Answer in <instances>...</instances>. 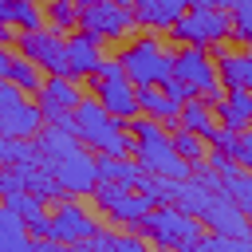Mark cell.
Listing matches in <instances>:
<instances>
[{
  "label": "cell",
  "instance_id": "obj_38",
  "mask_svg": "<svg viewBox=\"0 0 252 252\" xmlns=\"http://www.w3.org/2000/svg\"><path fill=\"white\" fill-rule=\"evenodd\" d=\"M232 4H236V0H197L193 8H228V12H232Z\"/></svg>",
  "mask_w": 252,
  "mask_h": 252
},
{
  "label": "cell",
  "instance_id": "obj_25",
  "mask_svg": "<svg viewBox=\"0 0 252 252\" xmlns=\"http://www.w3.org/2000/svg\"><path fill=\"white\" fill-rule=\"evenodd\" d=\"M8 83H16L20 91L39 94L47 79H43V67H39V63H32L28 55H16V59H12V71H8Z\"/></svg>",
  "mask_w": 252,
  "mask_h": 252
},
{
  "label": "cell",
  "instance_id": "obj_30",
  "mask_svg": "<svg viewBox=\"0 0 252 252\" xmlns=\"http://www.w3.org/2000/svg\"><path fill=\"white\" fill-rule=\"evenodd\" d=\"M244 240H232V236H220V232H201V240L193 244V252H240Z\"/></svg>",
  "mask_w": 252,
  "mask_h": 252
},
{
  "label": "cell",
  "instance_id": "obj_2",
  "mask_svg": "<svg viewBox=\"0 0 252 252\" xmlns=\"http://www.w3.org/2000/svg\"><path fill=\"white\" fill-rule=\"evenodd\" d=\"M75 122H79V142L87 150H98V154H138V138L98 102V98H83L75 106Z\"/></svg>",
  "mask_w": 252,
  "mask_h": 252
},
{
  "label": "cell",
  "instance_id": "obj_34",
  "mask_svg": "<svg viewBox=\"0 0 252 252\" xmlns=\"http://www.w3.org/2000/svg\"><path fill=\"white\" fill-rule=\"evenodd\" d=\"M98 79H102V83H110V79H126L122 59H102V63H98Z\"/></svg>",
  "mask_w": 252,
  "mask_h": 252
},
{
  "label": "cell",
  "instance_id": "obj_15",
  "mask_svg": "<svg viewBox=\"0 0 252 252\" xmlns=\"http://www.w3.org/2000/svg\"><path fill=\"white\" fill-rule=\"evenodd\" d=\"M217 114H220L224 130H232V134L248 130L252 126V91L248 87H228V94L217 98Z\"/></svg>",
  "mask_w": 252,
  "mask_h": 252
},
{
  "label": "cell",
  "instance_id": "obj_13",
  "mask_svg": "<svg viewBox=\"0 0 252 252\" xmlns=\"http://www.w3.org/2000/svg\"><path fill=\"white\" fill-rule=\"evenodd\" d=\"M98 102H102L118 122H134V118L142 114V106H138V87H134L130 79H110V83L98 79Z\"/></svg>",
  "mask_w": 252,
  "mask_h": 252
},
{
  "label": "cell",
  "instance_id": "obj_29",
  "mask_svg": "<svg viewBox=\"0 0 252 252\" xmlns=\"http://www.w3.org/2000/svg\"><path fill=\"white\" fill-rule=\"evenodd\" d=\"M47 20H51L55 28H75V24H79L75 0H51V4H47Z\"/></svg>",
  "mask_w": 252,
  "mask_h": 252
},
{
  "label": "cell",
  "instance_id": "obj_36",
  "mask_svg": "<svg viewBox=\"0 0 252 252\" xmlns=\"http://www.w3.org/2000/svg\"><path fill=\"white\" fill-rule=\"evenodd\" d=\"M32 252H75V248H71V244H59V240H51V236H47V240H35V244H32Z\"/></svg>",
  "mask_w": 252,
  "mask_h": 252
},
{
  "label": "cell",
  "instance_id": "obj_28",
  "mask_svg": "<svg viewBox=\"0 0 252 252\" xmlns=\"http://www.w3.org/2000/svg\"><path fill=\"white\" fill-rule=\"evenodd\" d=\"M232 35L252 47V0H236L232 4Z\"/></svg>",
  "mask_w": 252,
  "mask_h": 252
},
{
  "label": "cell",
  "instance_id": "obj_31",
  "mask_svg": "<svg viewBox=\"0 0 252 252\" xmlns=\"http://www.w3.org/2000/svg\"><path fill=\"white\" fill-rule=\"evenodd\" d=\"M193 177H197L209 193H228V189H224V177H220L213 165H197V169H193Z\"/></svg>",
  "mask_w": 252,
  "mask_h": 252
},
{
  "label": "cell",
  "instance_id": "obj_5",
  "mask_svg": "<svg viewBox=\"0 0 252 252\" xmlns=\"http://www.w3.org/2000/svg\"><path fill=\"white\" fill-rule=\"evenodd\" d=\"M169 35L181 39V43H193V47L220 43V39L232 35V12H228V8H193V12H185V16L173 24Z\"/></svg>",
  "mask_w": 252,
  "mask_h": 252
},
{
  "label": "cell",
  "instance_id": "obj_24",
  "mask_svg": "<svg viewBox=\"0 0 252 252\" xmlns=\"http://www.w3.org/2000/svg\"><path fill=\"white\" fill-rule=\"evenodd\" d=\"M177 185L181 181H173V177H158V173H142V181L134 185L150 205H173L177 201Z\"/></svg>",
  "mask_w": 252,
  "mask_h": 252
},
{
  "label": "cell",
  "instance_id": "obj_16",
  "mask_svg": "<svg viewBox=\"0 0 252 252\" xmlns=\"http://www.w3.org/2000/svg\"><path fill=\"white\" fill-rule=\"evenodd\" d=\"M130 4H134L138 24L146 28H173L189 8V0H130Z\"/></svg>",
  "mask_w": 252,
  "mask_h": 252
},
{
  "label": "cell",
  "instance_id": "obj_20",
  "mask_svg": "<svg viewBox=\"0 0 252 252\" xmlns=\"http://www.w3.org/2000/svg\"><path fill=\"white\" fill-rule=\"evenodd\" d=\"M177 118H181V126H185V130L201 134L205 142L217 134V114H213V106H209L205 98H197V94H193V98L181 106V114H177Z\"/></svg>",
  "mask_w": 252,
  "mask_h": 252
},
{
  "label": "cell",
  "instance_id": "obj_22",
  "mask_svg": "<svg viewBox=\"0 0 252 252\" xmlns=\"http://www.w3.org/2000/svg\"><path fill=\"white\" fill-rule=\"evenodd\" d=\"M39 98H47V102H55V106H63V110H75V106L83 102V98H79V87H75L71 75H47Z\"/></svg>",
  "mask_w": 252,
  "mask_h": 252
},
{
  "label": "cell",
  "instance_id": "obj_1",
  "mask_svg": "<svg viewBox=\"0 0 252 252\" xmlns=\"http://www.w3.org/2000/svg\"><path fill=\"white\" fill-rule=\"evenodd\" d=\"M130 134L138 138V154H134V158L142 161V169H146V173L173 177V181H185V177H193V161L177 154L173 138H169V134L158 126V118H150V114L134 118V122H130Z\"/></svg>",
  "mask_w": 252,
  "mask_h": 252
},
{
  "label": "cell",
  "instance_id": "obj_42",
  "mask_svg": "<svg viewBox=\"0 0 252 252\" xmlns=\"http://www.w3.org/2000/svg\"><path fill=\"white\" fill-rule=\"evenodd\" d=\"M83 4H87V0H83Z\"/></svg>",
  "mask_w": 252,
  "mask_h": 252
},
{
  "label": "cell",
  "instance_id": "obj_14",
  "mask_svg": "<svg viewBox=\"0 0 252 252\" xmlns=\"http://www.w3.org/2000/svg\"><path fill=\"white\" fill-rule=\"evenodd\" d=\"M39 126H43V114L28 98L0 102V134L4 138H32V134H39Z\"/></svg>",
  "mask_w": 252,
  "mask_h": 252
},
{
  "label": "cell",
  "instance_id": "obj_3",
  "mask_svg": "<svg viewBox=\"0 0 252 252\" xmlns=\"http://www.w3.org/2000/svg\"><path fill=\"white\" fill-rule=\"evenodd\" d=\"M134 228L146 232L154 244L173 248V252L185 248V244H197V240H201V217H189V213H181L177 205H154Z\"/></svg>",
  "mask_w": 252,
  "mask_h": 252
},
{
  "label": "cell",
  "instance_id": "obj_9",
  "mask_svg": "<svg viewBox=\"0 0 252 252\" xmlns=\"http://www.w3.org/2000/svg\"><path fill=\"white\" fill-rule=\"evenodd\" d=\"M94 205L106 209L114 220H122V224H130V228L154 209L142 193H130V185H118V181H98V185H94Z\"/></svg>",
  "mask_w": 252,
  "mask_h": 252
},
{
  "label": "cell",
  "instance_id": "obj_23",
  "mask_svg": "<svg viewBox=\"0 0 252 252\" xmlns=\"http://www.w3.org/2000/svg\"><path fill=\"white\" fill-rule=\"evenodd\" d=\"M213 197H217V193H209L197 177H185V181L177 185V201H173V205H177L181 213H189V217H201V213L209 209V201H213Z\"/></svg>",
  "mask_w": 252,
  "mask_h": 252
},
{
  "label": "cell",
  "instance_id": "obj_4",
  "mask_svg": "<svg viewBox=\"0 0 252 252\" xmlns=\"http://www.w3.org/2000/svg\"><path fill=\"white\" fill-rule=\"evenodd\" d=\"M118 59H122L126 79H130L134 87H161V83L173 79V55L161 51L158 39H142V43H134L126 55H118Z\"/></svg>",
  "mask_w": 252,
  "mask_h": 252
},
{
  "label": "cell",
  "instance_id": "obj_18",
  "mask_svg": "<svg viewBox=\"0 0 252 252\" xmlns=\"http://www.w3.org/2000/svg\"><path fill=\"white\" fill-rule=\"evenodd\" d=\"M138 106H142V114H150V118L173 122V118L181 114V106H185V102H177L165 87H138Z\"/></svg>",
  "mask_w": 252,
  "mask_h": 252
},
{
  "label": "cell",
  "instance_id": "obj_41",
  "mask_svg": "<svg viewBox=\"0 0 252 252\" xmlns=\"http://www.w3.org/2000/svg\"><path fill=\"white\" fill-rule=\"evenodd\" d=\"M0 83H4V79H0Z\"/></svg>",
  "mask_w": 252,
  "mask_h": 252
},
{
  "label": "cell",
  "instance_id": "obj_17",
  "mask_svg": "<svg viewBox=\"0 0 252 252\" xmlns=\"http://www.w3.org/2000/svg\"><path fill=\"white\" fill-rule=\"evenodd\" d=\"M67 63H71V79H79V75H98V63H102L98 39L87 35V32L71 35V39H67Z\"/></svg>",
  "mask_w": 252,
  "mask_h": 252
},
{
  "label": "cell",
  "instance_id": "obj_35",
  "mask_svg": "<svg viewBox=\"0 0 252 252\" xmlns=\"http://www.w3.org/2000/svg\"><path fill=\"white\" fill-rule=\"evenodd\" d=\"M114 252H146V244L138 236H114Z\"/></svg>",
  "mask_w": 252,
  "mask_h": 252
},
{
  "label": "cell",
  "instance_id": "obj_26",
  "mask_svg": "<svg viewBox=\"0 0 252 252\" xmlns=\"http://www.w3.org/2000/svg\"><path fill=\"white\" fill-rule=\"evenodd\" d=\"M220 79L228 87H248L252 91V47L240 55H224L220 59Z\"/></svg>",
  "mask_w": 252,
  "mask_h": 252
},
{
  "label": "cell",
  "instance_id": "obj_6",
  "mask_svg": "<svg viewBox=\"0 0 252 252\" xmlns=\"http://www.w3.org/2000/svg\"><path fill=\"white\" fill-rule=\"evenodd\" d=\"M20 55H28L32 63H39L47 75H71L67 63V39L59 35V28H39V32H24L16 39Z\"/></svg>",
  "mask_w": 252,
  "mask_h": 252
},
{
  "label": "cell",
  "instance_id": "obj_11",
  "mask_svg": "<svg viewBox=\"0 0 252 252\" xmlns=\"http://www.w3.org/2000/svg\"><path fill=\"white\" fill-rule=\"evenodd\" d=\"M47 169H51V177H55V185L63 189V193H94V185H98V173H94V158L87 154V146L83 150H75L71 158H59V161H43Z\"/></svg>",
  "mask_w": 252,
  "mask_h": 252
},
{
  "label": "cell",
  "instance_id": "obj_40",
  "mask_svg": "<svg viewBox=\"0 0 252 252\" xmlns=\"http://www.w3.org/2000/svg\"><path fill=\"white\" fill-rule=\"evenodd\" d=\"M146 252H150V248H146Z\"/></svg>",
  "mask_w": 252,
  "mask_h": 252
},
{
  "label": "cell",
  "instance_id": "obj_8",
  "mask_svg": "<svg viewBox=\"0 0 252 252\" xmlns=\"http://www.w3.org/2000/svg\"><path fill=\"white\" fill-rule=\"evenodd\" d=\"M173 79H181L193 94H209L213 102L220 98V94H217V91H220V87H217V67L209 63L205 47H193V43H189L181 55H173Z\"/></svg>",
  "mask_w": 252,
  "mask_h": 252
},
{
  "label": "cell",
  "instance_id": "obj_39",
  "mask_svg": "<svg viewBox=\"0 0 252 252\" xmlns=\"http://www.w3.org/2000/svg\"><path fill=\"white\" fill-rule=\"evenodd\" d=\"M4 39H12V32H8V20L0 16V43H4Z\"/></svg>",
  "mask_w": 252,
  "mask_h": 252
},
{
  "label": "cell",
  "instance_id": "obj_27",
  "mask_svg": "<svg viewBox=\"0 0 252 252\" xmlns=\"http://www.w3.org/2000/svg\"><path fill=\"white\" fill-rule=\"evenodd\" d=\"M169 138H173L177 154H181V158H189L193 165H197V161L205 158V138H201V134H193V130H185V126H181V130H173Z\"/></svg>",
  "mask_w": 252,
  "mask_h": 252
},
{
  "label": "cell",
  "instance_id": "obj_10",
  "mask_svg": "<svg viewBox=\"0 0 252 252\" xmlns=\"http://www.w3.org/2000/svg\"><path fill=\"white\" fill-rule=\"evenodd\" d=\"M201 224H209V232H220V236H232V240H252V217L228 193H217L209 201V209L201 213Z\"/></svg>",
  "mask_w": 252,
  "mask_h": 252
},
{
  "label": "cell",
  "instance_id": "obj_7",
  "mask_svg": "<svg viewBox=\"0 0 252 252\" xmlns=\"http://www.w3.org/2000/svg\"><path fill=\"white\" fill-rule=\"evenodd\" d=\"M138 16L130 4H118V0H87L79 8V28L94 39L102 35H126V28H134Z\"/></svg>",
  "mask_w": 252,
  "mask_h": 252
},
{
  "label": "cell",
  "instance_id": "obj_21",
  "mask_svg": "<svg viewBox=\"0 0 252 252\" xmlns=\"http://www.w3.org/2000/svg\"><path fill=\"white\" fill-rule=\"evenodd\" d=\"M35 240H28V224L4 205L0 209V252H32Z\"/></svg>",
  "mask_w": 252,
  "mask_h": 252
},
{
  "label": "cell",
  "instance_id": "obj_32",
  "mask_svg": "<svg viewBox=\"0 0 252 252\" xmlns=\"http://www.w3.org/2000/svg\"><path fill=\"white\" fill-rule=\"evenodd\" d=\"M75 252H114V236L110 232H94L91 240L75 244Z\"/></svg>",
  "mask_w": 252,
  "mask_h": 252
},
{
  "label": "cell",
  "instance_id": "obj_33",
  "mask_svg": "<svg viewBox=\"0 0 252 252\" xmlns=\"http://www.w3.org/2000/svg\"><path fill=\"white\" fill-rule=\"evenodd\" d=\"M236 165L252 173V130H240V146H236Z\"/></svg>",
  "mask_w": 252,
  "mask_h": 252
},
{
  "label": "cell",
  "instance_id": "obj_12",
  "mask_svg": "<svg viewBox=\"0 0 252 252\" xmlns=\"http://www.w3.org/2000/svg\"><path fill=\"white\" fill-rule=\"evenodd\" d=\"M98 232V224L91 220V213L87 209H79L75 201H63L55 213H51V228H47V236L51 240H59V244H83V240H91Z\"/></svg>",
  "mask_w": 252,
  "mask_h": 252
},
{
  "label": "cell",
  "instance_id": "obj_37",
  "mask_svg": "<svg viewBox=\"0 0 252 252\" xmlns=\"http://www.w3.org/2000/svg\"><path fill=\"white\" fill-rule=\"evenodd\" d=\"M12 59H16V55L0 47V79H8V71H12Z\"/></svg>",
  "mask_w": 252,
  "mask_h": 252
},
{
  "label": "cell",
  "instance_id": "obj_19",
  "mask_svg": "<svg viewBox=\"0 0 252 252\" xmlns=\"http://www.w3.org/2000/svg\"><path fill=\"white\" fill-rule=\"evenodd\" d=\"M94 173H98V181H118V185H138L142 181V161H122L118 154H102V158H94Z\"/></svg>",
  "mask_w": 252,
  "mask_h": 252
}]
</instances>
